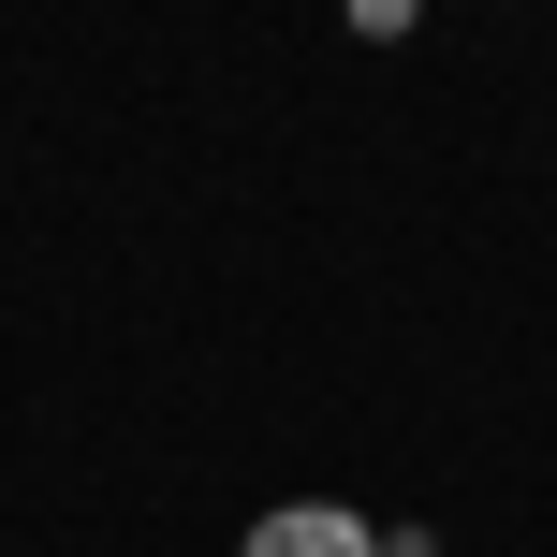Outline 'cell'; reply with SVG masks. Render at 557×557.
Here are the masks:
<instances>
[{"label": "cell", "mask_w": 557, "mask_h": 557, "mask_svg": "<svg viewBox=\"0 0 557 557\" xmlns=\"http://www.w3.org/2000/svg\"><path fill=\"white\" fill-rule=\"evenodd\" d=\"M235 557H382V529H367L352 499H278V513H250Z\"/></svg>", "instance_id": "obj_1"}, {"label": "cell", "mask_w": 557, "mask_h": 557, "mask_svg": "<svg viewBox=\"0 0 557 557\" xmlns=\"http://www.w3.org/2000/svg\"><path fill=\"white\" fill-rule=\"evenodd\" d=\"M411 15H425V0H352V29H367V45H396Z\"/></svg>", "instance_id": "obj_2"}]
</instances>
